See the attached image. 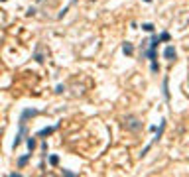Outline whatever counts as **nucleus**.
Instances as JSON below:
<instances>
[{"instance_id":"7","label":"nucleus","mask_w":189,"mask_h":177,"mask_svg":"<svg viewBox=\"0 0 189 177\" xmlns=\"http://www.w3.org/2000/svg\"><path fill=\"white\" fill-rule=\"evenodd\" d=\"M36 114H38V110H32V108H28V110H24V114H22V118H20V122H26V118L36 116Z\"/></svg>"},{"instance_id":"3","label":"nucleus","mask_w":189,"mask_h":177,"mask_svg":"<svg viewBox=\"0 0 189 177\" xmlns=\"http://www.w3.org/2000/svg\"><path fill=\"white\" fill-rule=\"evenodd\" d=\"M24 134H26V122H20V132H18V136H16V140H14V149L18 148L20 144H22Z\"/></svg>"},{"instance_id":"5","label":"nucleus","mask_w":189,"mask_h":177,"mask_svg":"<svg viewBox=\"0 0 189 177\" xmlns=\"http://www.w3.org/2000/svg\"><path fill=\"white\" fill-rule=\"evenodd\" d=\"M122 51H124V55H134V45L130 42H124L122 43Z\"/></svg>"},{"instance_id":"6","label":"nucleus","mask_w":189,"mask_h":177,"mask_svg":"<svg viewBox=\"0 0 189 177\" xmlns=\"http://www.w3.org/2000/svg\"><path fill=\"white\" fill-rule=\"evenodd\" d=\"M55 128H57V126H49V128H42V130L38 132V136H39V138H43V136H51L53 132H55Z\"/></svg>"},{"instance_id":"15","label":"nucleus","mask_w":189,"mask_h":177,"mask_svg":"<svg viewBox=\"0 0 189 177\" xmlns=\"http://www.w3.org/2000/svg\"><path fill=\"white\" fill-rule=\"evenodd\" d=\"M63 91H65V87H63V85H57V89H55V93H59V94H61V93H63Z\"/></svg>"},{"instance_id":"11","label":"nucleus","mask_w":189,"mask_h":177,"mask_svg":"<svg viewBox=\"0 0 189 177\" xmlns=\"http://www.w3.org/2000/svg\"><path fill=\"white\" fill-rule=\"evenodd\" d=\"M164 97L170 98V91H167V79H164Z\"/></svg>"},{"instance_id":"13","label":"nucleus","mask_w":189,"mask_h":177,"mask_svg":"<svg viewBox=\"0 0 189 177\" xmlns=\"http://www.w3.org/2000/svg\"><path fill=\"white\" fill-rule=\"evenodd\" d=\"M160 42H170V33H167V32H164V33L160 36Z\"/></svg>"},{"instance_id":"12","label":"nucleus","mask_w":189,"mask_h":177,"mask_svg":"<svg viewBox=\"0 0 189 177\" xmlns=\"http://www.w3.org/2000/svg\"><path fill=\"white\" fill-rule=\"evenodd\" d=\"M49 163H51V165H57V163H59V155H49Z\"/></svg>"},{"instance_id":"14","label":"nucleus","mask_w":189,"mask_h":177,"mask_svg":"<svg viewBox=\"0 0 189 177\" xmlns=\"http://www.w3.org/2000/svg\"><path fill=\"white\" fill-rule=\"evenodd\" d=\"M152 71H154V73H158V71H160V65L156 63V59L152 61Z\"/></svg>"},{"instance_id":"17","label":"nucleus","mask_w":189,"mask_h":177,"mask_svg":"<svg viewBox=\"0 0 189 177\" xmlns=\"http://www.w3.org/2000/svg\"><path fill=\"white\" fill-rule=\"evenodd\" d=\"M144 2H152V0H144Z\"/></svg>"},{"instance_id":"8","label":"nucleus","mask_w":189,"mask_h":177,"mask_svg":"<svg viewBox=\"0 0 189 177\" xmlns=\"http://www.w3.org/2000/svg\"><path fill=\"white\" fill-rule=\"evenodd\" d=\"M30 155H32V154H26V155H22V158L18 159V167H24V165L30 161Z\"/></svg>"},{"instance_id":"16","label":"nucleus","mask_w":189,"mask_h":177,"mask_svg":"<svg viewBox=\"0 0 189 177\" xmlns=\"http://www.w3.org/2000/svg\"><path fill=\"white\" fill-rule=\"evenodd\" d=\"M63 175H67V177H75V173H73V171H67V169H63Z\"/></svg>"},{"instance_id":"2","label":"nucleus","mask_w":189,"mask_h":177,"mask_svg":"<svg viewBox=\"0 0 189 177\" xmlns=\"http://www.w3.org/2000/svg\"><path fill=\"white\" fill-rule=\"evenodd\" d=\"M164 130H165V120H161V122H160V130H158V134H156V138H154V142H158V140H160V138H161V134H164ZM154 142H152V144H154ZM152 144H148L146 148L142 149V155H146V152H148V149L152 148Z\"/></svg>"},{"instance_id":"9","label":"nucleus","mask_w":189,"mask_h":177,"mask_svg":"<svg viewBox=\"0 0 189 177\" xmlns=\"http://www.w3.org/2000/svg\"><path fill=\"white\" fill-rule=\"evenodd\" d=\"M26 144H28L30 152H33V148H36V144H38V142H36V138H32V136H30V138H28V142H26Z\"/></svg>"},{"instance_id":"4","label":"nucleus","mask_w":189,"mask_h":177,"mask_svg":"<svg viewBox=\"0 0 189 177\" xmlns=\"http://www.w3.org/2000/svg\"><path fill=\"white\" fill-rule=\"evenodd\" d=\"M164 57H165V59H170V61H175V59H177V51L173 49V45H167V47L164 49Z\"/></svg>"},{"instance_id":"1","label":"nucleus","mask_w":189,"mask_h":177,"mask_svg":"<svg viewBox=\"0 0 189 177\" xmlns=\"http://www.w3.org/2000/svg\"><path fill=\"white\" fill-rule=\"evenodd\" d=\"M124 128L130 130V132H138L142 128L140 118H138L136 114H128V116H124Z\"/></svg>"},{"instance_id":"18","label":"nucleus","mask_w":189,"mask_h":177,"mask_svg":"<svg viewBox=\"0 0 189 177\" xmlns=\"http://www.w3.org/2000/svg\"><path fill=\"white\" fill-rule=\"evenodd\" d=\"M0 2H6V0H0Z\"/></svg>"},{"instance_id":"10","label":"nucleus","mask_w":189,"mask_h":177,"mask_svg":"<svg viewBox=\"0 0 189 177\" xmlns=\"http://www.w3.org/2000/svg\"><path fill=\"white\" fill-rule=\"evenodd\" d=\"M142 30L144 32H154V24H142Z\"/></svg>"}]
</instances>
